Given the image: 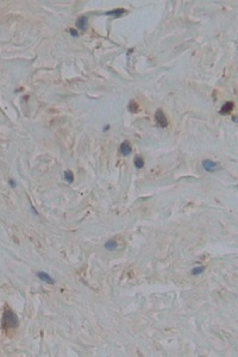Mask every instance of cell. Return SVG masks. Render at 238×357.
<instances>
[{
    "label": "cell",
    "instance_id": "obj_1",
    "mask_svg": "<svg viewBox=\"0 0 238 357\" xmlns=\"http://www.w3.org/2000/svg\"><path fill=\"white\" fill-rule=\"evenodd\" d=\"M18 325H19V320L16 313L12 310H5L1 319V329L4 331H11L17 329Z\"/></svg>",
    "mask_w": 238,
    "mask_h": 357
},
{
    "label": "cell",
    "instance_id": "obj_2",
    "mask_svg": "<svg viewBox=\"0 0 238 357\" xmlns=\"http://www.w3.org/2000/svg\"><path fill=\"white\" fill-rule=\"evenodd\" d=\"M155 120L157 123L158 126L161 128H167L168 126V119L164 114V112L162 110H157L156 113H155Z\"/></svg>",
    "mask_w": 238,
    "mask_h": 357
},
{
    "label": "cell",
    "instance_id": "obj_3",
    "mask_svg": "<svg viewBox=\"0 0 238 357\" xmlns=\"http://www.w3.org/2000/svg\"><path fill=\"white\" fill-rule=\"evenodd\" d=\"M203 167L206 171H210V173H214L218 170L219 168V164L215 162V161H212V159H204L203 161Z\"/></svg>",
    "mask_w": 238,
    "mask_h": 357
},
{
    "label": "cell",
    "instance_id": "obj_4",
    "mask_svg": "<svg viewBox=\"0 0 238 357\" xmlns=\"http://www.w3.org/2000/svg\"><path fill=\"white\" fill-rule=\"evenodd\" d=\"M119 150H120V154H121L123 156H129V155L132 152L131 144H130V143L127 142V140H124V142L121 143V145H120Z\"/></svg>",
    "mask_w": 238,
    "mask_h": 357
},
{
    "label": "cell",
    "instance_id": "obj_5",
    "mask_svg": "<svg viewBox=\"0 0 238 357\" xmlns=\"http://www.w3.org/2000/svg\"><path fill=\"white\" fill-rule=\"evenodd\" d=\"M233 107H234V104H233V101H226L223 106H222V109H220V114H223V116H225V114H229L230 112H232V110H233Z\"/></svg>",
    "mask_w": 238,
    "mask_h": 357
},
{
    "label": "cell",
    "instance_id": "obj_6",
    "mask_svg": "<svg viewBox=\"0 0 238 357\" xmlns=\"http://www.w3.org/2000/svg\"><path fill=\"white\" fill-rule=\"evenodd\" d=\"M37 277L41 279L43 282H47V283H50V284H54L55 283V280L48 274V273H44V272H38L37 273Z\"/></svg>",
    "mask_w": 238,
    "mask_h": 357
},
{
    "label": "cell",
    "instance_id": "obj_7",
    "mask_svg": "<svg viewBox=\"0 0 238 357\" xmlns=\"http://www.w3.org/2000/svg\"><path fill=\"white\" fill-rule=\"evenodd\" d=\"M104 246H105L106 250H108V251H113L114 249H117V242L113 241V239H109V241H107V242L105 243Z\"/></svg>",
    "mask_w": 238,
    "mask_h": 357
},
{
    "label": "cell",
    "instance_id": "obj_8",
    "mask_svg": "<svg viewBox=\"0 0 238 357\" xmlns=\"http://www.w3.org/2000/svg\"><path fill=\"white\" fill-rule=\"evenodd\" d=\"M125 13L124 8H117V10H112V11H107L106 14L107 16H113V17H121Z\"/></svg>",
    "mask_w": 238,
    "mask_h": 357
},
{
    "label": "cell",
    "instance_id": "obj_9",
    "mask_svg": "<svg viewBox=\"0 0 238 357\" xmlns=\"http://www.w3.org/2000/svg\"><path fill=\"white\" fill-rule=\"evenodd\" d=\"M76 26H79L81 30H86L87 28V17H80L76 20Z\"/></svg>",
    "mask_w": 238,
    "mask_h": 357
},
{
    "label": "cell",
    "instance_id": "obj_10",
    "mask_svg": "<svg viewBox=\"0 0 238 357\" xmlns=\"http://www.w3.org/2000/svg\"><path fill=\"white\" fill-rule=\"evenodd\" d=\"M127 109H129V111L132 112V113H137V112L139 111V106H138V104H137L135 100H131V101L129 102V106H127Z\"/></svg>",
    "mask_w": 238,
    "mask_h": 357
},
{
    "label": "cell",
    "instance_id": "obj_11",
    "mask_svg": "<svg viewBox=\"0 0 238 357\" xmlns=\"http://www.w3.org/2000/svg\"><path fill=\"white\" fill-rule=\"evenodd\" d=\"M133 164H135V167H136L137 169L143 168V167H144V158L141 157V156H136L135 159H133Z\"/></svg>",
    "mask_w": 238,
    "mask_h": 357
},
{
    "label": "cell",
    "instance_id": "obj_12",
    "mask_svg": "<svg viewBox=\"0 0 238 357\" xmlns=\"http://www.w3.org/2000/svg\"><path fill=\"white\" fill-rule=\"evenodd\" d=\"M74 173H73L71 170H67V171H64V180L68 182V183H71L73 181H74Z\"/></svg>",
    "mask_w": 238,
    "mask_h": 357
},
{
    "label": "cell",
    "instance_id": "obj_13",
    "mask_svg": "<svg viewBox=\"0 0 238 357\" xmlns=\"http://www.w3.org/2000/svg\"><path fill=\"white\" fill-rule=\"evenodd\" d=\"M205 269H206V268L204 265H198V267H195V268H193V269H192V275H194V276L200 275V274H203L205 272Z\"/></svg>",
    "mask_w": 238,
    "mask_h": 357
},
{
    "label": "cell",
    "instance_id": "obj_14",
    "mask_svg": "<svg viewBox=\"0 0 238 357\" xmlns=\"http://www.w3.org/2000/svg\"><path fill=\"white\" fill-rule=\"evenodd\" d=\"M69 32H70V35H71V37H78V36H79V32H78L75 29H70Z\"/></svg>",
    "mask_w": 238,
    "mask_h": 357
},
{
    "label": "cell",
    "instance_id": "obj_15",
    "mask_svg": "<svg viewBox=\"0 0 238 357\" xmlns=\"http://www.w3.org/2000/svg\"><path fill=\"white\" fill-rule=\"evenodd\" d=\"M8 183H10V186H11V188H16V187H17V182L13 180V179H10Z\"/></svg>",
    "mask_w": 238,
    "mask_h": 357
},
{
    "label": "cell",
    "instance_id": "obj_16",
    "mask_svg": "<svg viewBox=\"0 0 238 357\" xmlns=\"http://www.w3.org/2000/svg\"><path fill=\"white\" fill-rule=\"evenodd\" d=\"M31 210H32V212H33V213H35V214H36V216H40V213H38V211H37V210H36V208H35V207H33V206H31Z\"/></svg>",
    "mask_w": 238,
    "mask_h": 357
},
{
    "label": "cell",
    "instance_id": "obj_17",
    "mask_svg": "<svg viewBox=\"0 0 238 357\" xmlns=\"http://www.w3.org/2000/svg\"><path fill=\"white\" fill-rule=\"evenodd\" d=\"M109 128H111V126H109V125L107 124L106 126H104V131H107V130H109Z\"/></svg>",
    "mask_w": 238,
    "mask_h": 357
}]
</instances>
